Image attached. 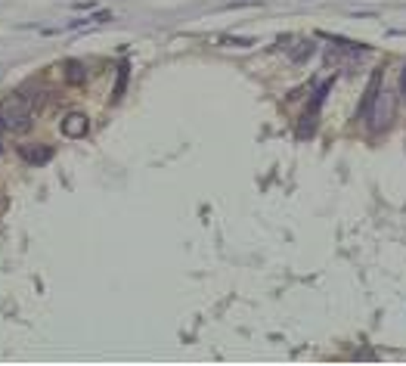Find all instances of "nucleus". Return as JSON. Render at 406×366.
I'll return each mask as SVG.
<instances>
[{"instance_id": "0eeeda50", "label": "nucleus", "mask_w": 406, "mask_h": 366, "mask_svg": "<svg viewBox=\"0 0 406 366\" xmlns=\"http://www.w3.org/2000/svg\"><path fill=\"white\" fill-rule=\"evenodd\" d=\"M53 155L50 146H22V159H28V165H44Z\"/></svg>"}, {"instance_id": "f257e3e1", "label": "nucleus", "mask_w": 406, "mask_h": 366, "mask_svg": "<svg viewBox=\"0 0 406 366\" xmlns=\"http://www.w3.org/2000/svg\"><path fill=\"white\" fill-rule=\"evenodd\" d=\"M31 115H35V106H31L28 97H10L4 106H0V118H4L6 130H25L31 124Z\"/></svg>"}, {"instance_id": "1a4fd4ad", "label": "nucleus", "mask_w": 406, "mask_h": 366, "mask_svg": "<svg viewBox=\"0 0 406 366\" xmlns=\"http://www.w3.org/2000/svg\"><path fill=\"white\" fill-rule=\"evenodd\" d=\"M68 68H72V72H68V75H72V78H78V81H81V78H84V72H81V62H68Z\"/></svg>"}, {"instance_id": "9d476101", "label": "nucleus", "mask_w": 406, "mask_h": 366, "mask_svg": "<svg viewBox=\"0 0 406 366\" xmlns=\"http://www.w3.org/2000/svg\"><path fill=\"white\" fill-rule=\"evenodd\" d=\"M124 78H128V66L121 68V75H118V87H115V99L121 97V90H124Z\"/></svg>"}, {"instance_id": "f03ea898", "label": "nucleus", "mask_w": 406, "mask_h": 366, "mask_svg": "<svg viewBox=\"0 0 406 366\" xmlns=\"http://www.w3.org/2000/svg\"><path fill=\"white\" fill-rule=\"evenodd\" d=\"M394 112H397V97L388 87H381L376 93V99H372V106H369V128L372 130H388L391 128V121H394Z\"/></svg>"}, {"instance_id": "6e6552de", "label": "nucleus", "mask_w": 406, "mask_h": 366, "mask_svg": "<svg viewBox=\"0 0 406 366\" xmlns=\"http://www.w3.org/2000/svg\"><path fill=\"white\" fill-rule=\"evenodd\" d=\"M223 44H230V47H252L254 41H248V37H223Z\"/></svg>"}, {"instance_id": "39448f33", "label": "nucleus", "mask_w": 406, "mask_h": 366, "mask_svg": "<svg viewBox=\"0 0 406 366\" xmlns=\"http://www.w3.org/2000/svg\"><path fill=\"white\" fill-rule=\"evenodd\" d=\"M87 128H90V121H87V115H84V112H68L66 118H62V134L72 137V140L84 137V134H87Z\"/></svg>"}, {"instance_id": "423d86ee", "label": "nucleus", "mask_w": 406, "mask_h": 366, "mask_svg": "<svg viewBox=\"0 0 406 366\" xmlns=\"http://www.w3.org/2000/svg\"><path fill=\"white\" fill-rule=\"evenodd\" d=\"M381 90V68H376L372 72V78H369V87H366V97H363V103H360V109H357V118H363L366 112H369V106H372V99H376V93Z\"/></svg>"}, {"instance_id": "9b49d317", "label": "nucleus", "mask_w": 406, "mask_h": 366, "mask_svg": "<svg viewBox=\"0 0 406 366\" xmlns=\"http://www.w3.org/2000/svg\"><path fill=\"white\" fill-rule=\"evenodd\" d=\"M400 97L406 99V66H403V72H400Z\"/></svg>"}, {"instance_id": "20e7f679", "label": "nucleus", "mask_w": 406, "mask_h": 366, "mask_svg": "<svg viewBox=\"0 0 406 366\" xmlns=\"http://www.w3.org/2000/svg\"><path fill=\"white\" fill-rule=\"evenodd\" d=\"M279 50H288L292 62H304L316 53V44L314 41H295L292 35H285V37H279Z\"/></svg>"}, {"instance_id": "7ed1b4c3", "label": "nucleus", "mask_w": 406, "mask_h": 366, "mask_svg": "<svg viewBox=\"0 0 406 366\" xmlns=\"http://www.w3.org/2000/svg\"><path fill=\"white\" fill-rule=\"evenodd\" d=\"M332 87V81H326L323 87L316 90V97H314V103L307 106V112H304V118H301V128H298V137H307V134H314V128H316V115H319V109H323L326 103V93H329Z\"/></svg>"}, {"instance_id": "f8f14e48", "label": "nucleus", "mask_w": 406, "mask_h": 366, "mask_svg": "<svg viewBox=\"0 0 406 366\" xmlns=\"http://www.w3.org/2000/svg\"><path fill=\"white\" fill-rule=\"evenodd\" d=\"M4 130H6V128H4V118H0V140H4Z\"/></svg>"}]
</instances>
